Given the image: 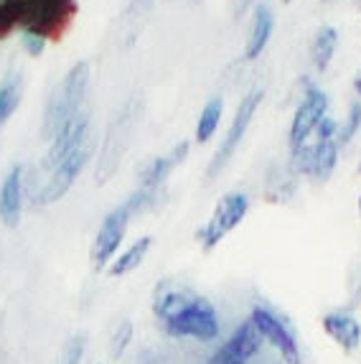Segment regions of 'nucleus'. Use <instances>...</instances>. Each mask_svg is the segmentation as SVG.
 <instances>
[{
    "label": "nucleus",
    "mask_w": 361,
    "mask_h": 364,
    "mask_svg": "<svg viewBox=\"0 0 361 364\" xmlns=\"http://www.w3.org/2000/svg\"><path fill=\"white\" fill-rule=\"evenodd\" d=\"M262 346V336L254 328L252 321H244L235 328V334L229 336L217 352L211 354L206 364H247Z\"/></svg>",
    "instance_id": "10"
},
{
    "label": "nucleus",
    "mask_w": 361,
    "mask_h": 364,
    "mask_svg": "<svg viewBox=\"0 0 361 364\" xmlns=\"http://www.w3.org/2000/svg\"><path fill=\"white\" fill-rule=\"evenodd\" d=\"M87 140H90V112L82 109V112L69 122L67 128L51 140V148H48L46 158H43V166H46V168H54L59 161H64L69 153L77 151V148L82 146V143H87Z\"/></svg>",
    "instance_id": "11"
},
{
    "label": "nucleus",
    "mask_w": 361,
    "mask_h": 364,
    "mask_svg": "<svg viewBox=\"0 0 361 364\" xmlns=\"http://www.w3.org/2000/svg\"><path fill=\"white\" fill-rule=\"evenodd\" d=\"M323 331L341 346L343 352L351 354L361 346V323L349 314H328L323 316Z\"/></svg>",
    "instance_id": "13"
},
{
    "label": "nucleus",
    "mask_w": 361,
    "mask_h": 364,
    "mask_svg": "<svg viewBox=\"0 0 361 364\" xmlns=\"http://www.w3.org/2000/svg\"><path fill=\"white\" fill-rule=\"evenodd\" d=\"M82 354H85V336H77V339L69 341L67 352H64L59 364H79L82 362Z\"/></svg>",
    "instance_id": "22"
},
{
    "label": "nucleus",
    "mask_w": 361,
    "mask_h": 364,
    "mask_svg": "<svg viewBox=\"0 0 361 364\" xmlns=\"http://www.w3.org/2000/svg\"><path fill=\"white\" fill-rule=\"evenodd\" d=\"M338 46V31L333 26H323L316 31L313 43H311V61L316 64L318 72H325L333 59V51Z\"/></svg>",
    "instance_id": "16"
},
{
    "label": "nucleus",
    "mask_w": 361,
    "mask_h": 364,
    "mask_svg": "<svg viewBox=\"0 0 361 364\" xmlns=\"http://www.w3.org/2000/svg\"><path fill=\"white\" fill-rule=\"evenodd\" d=\"M222 112H224L222 97H211L209 102H206V107L201 109V117H199V122H196V135H193V138L199 140V143H206L211 135L217 133Z\"/></svg>",
    "instance_id": "18"
},
{
    "label": "nucleus",
    "mask_w": 361,
    "mask_h": 364,
    "mask_svg": "<svg viewBox=\"0 0 361 364\" xmlns=\"http://www.w3.org/2000/svg\"><path fill=\"white\" fill-rule=\"evenodd\" d=\"M325 109H328V97H325V92L318 90V87H308L301 105H298V109H295L293 125H290V151L306 146L308 138H311V135L318 130L320 122H323Z\"/></svg>",
    "instance_id": "8"
},
{
    "label": "nucleus",
    "mask_w": 361,
    "mask_h": 364,
    "mask_svg": "<svg viewBox=\"0 0 361 364\" xmlns=\"http://www.w3.org/2000/svg\"><path fill=\"white\" fill-rule=\"evenodd\" d=\"M153 314L166 334L176 339L214 341L219 336V318L214 306L188 286L163 283L153 298Z\"/></svg>",
    "instance_id": "1"
},
{
    "label": "nucleus",
    "mask_w": 361,
    "mask_h": 364,
    "mask_svg": "<svg viewBox=\"0 0 361 364\" xmlns=\"http://www.w3.org/2000/svg\"><path fill=\"white\" fill-rule=\"evenodd\" d=\"M87 87H90V64L87 61H77L67 72V77L56 85V90L51 92V97H48L46 112H43V125H41L43 138L54 140L82 112Z\"/></svg>",
    "instance_id": "2"
},
{
    "label": "nucleus",
    "mask_w": 361,
    "mask_h": 364,
    "mask_svg": "<svg viewBox=\"0 0 361 364\" xmlns=\"http://www.w3.org/2000/svg\"><path fill=\"white\" fill-rule=\"evenodd\" d=\"M249 6H252V0H232V11H235L237 18H239L242 13L247 11Z\"/></svg>",
    "instance_id": "25"
},
{
    "label": "nucleus",
    "mask_w": 361,
    "mask_h": 364,
    "mask_svg": "<svg viewBox=\"0 0 361 364\" xmlns=\"http://www.w3.org/2000/svg\"><path fill=\"white\" fill-rule=\"evenodd\" d=\"M249 209V196L242 191H229L222 196V201L217 204L211 219L196 232V240L201 242L204 250H214L229 232L235 230L237 225H242V219L247 217Z\"/></svg>",
    "instance_id": "5"
},
{
    "label": "nucleus",
    "mask_w": 361,
    "mask_h": 364,
    "mask_svg": "<svg viewBox=\"0 0 361 364\" xmlns=\"http://www.w3.org/2000/svg\"><path fill=\"white\" fill-rule=\"evenodd\" d=\"M283 3H290V0H283Z\"/></svg>",
    "instance_id": "29"
},
{
    "label": "nucleus",
    "mask_w": 361,
    "mask_h": 364,
    "mask_svg": "<svg viewBox=\"0 0 361 364\" xmlns=\"http://www.w3.org/2000/svg\"><path fill=\"white\" fill-rule=\"evenodd\" d=\"M359 214H361V196H359Z\"/></svg>",
    "instance_id": "28"
},
{
    "label": "nucleus",
    "mask_w": 361,
    "mask_h": 364,
    "mask_svg": "<svg viewBox=\"0 0 361 364\" xmlns=\"http://www.w3.org/2000/svg\"><path fill=\"white\" fill-rule=\"evenodd\" d=\"M272 28H275V16H272V8L267 3H259L257 11H254L252 31H249L247 43H244V56L247 59H257L262 51H265L267 41L272 36Z\"/></svg>",
    "instance_id": "15"
},
{
    "label": "nucleus",
    "mask_w": 361,
    "mask_h": 364,
    "mask_svg": "<svg viewBox=\"0 0 361 364\" xmlns=\"http://www.w3.org/2000/svg\"><path fill=\"white\" fill-rule=\"evenodd\" d=\"M259 102H262V90H252L242 97L239 107H237L235 120H232V125H229L227 135H224V140H222V146L217 148V153H214V158H211L209 168H206V176L209 178H217L224 171V166L229 164V158L237 153L239 143L244 140V135H247L249 125H252V117H254V112H257Z\"/></svg>",
    "instance_id": "6"
},
{
    "label": "nucleus",
    "mask_w": 361,
    "mask_h": 364,
    "mask_svg": "<svg viewBox=\"0 0 361 364\" xmlns=\"http://www.w3.org/2000/svg\"><path fill=\"white\" fill-rule=\"evenodd\" d=\"M130 217H133V214H130L127 204L114 207L112 212L104 217V222L99 225V230H97V237L90 250V260H92V267H95V270H104L107 262L114 260V252L120 250L122 240H125Z\"/></svg>",
    "instance_id": "7"
},
{
    "label": "nucleus",
    "mask_w": 361,
    "mask_h": 364,
    "mask_svg": "<svg viewBox=\"0 0 361 364\" xmlns=\"http://www.w3.org/2000/svg\"><path fill=\"white\" fill-rule=\"evenodd\" d=\"M23 212V168L13 166L0 186V222L6 227H18Z\"/></svg>",
    "instance_id": "12"
},
{
    "label": "nucleus",
    "mask_w": 361,
    "mask_h": 364,
    "mask_svg": "<svg viewBox=\"0 0 361 364\" xmlns=\"http://www.w3.org/2000/svg\"><path fill=\"white\" fill-rule=\"evenodd\" d=\"M138 125H140V102L138 100H130L114 115V120L109 122L102 151H99V158H97V183H107L114 176V171L120 168L127 148L133 146Z\"/></svg>",
    "instance_id": "3"
},
{
    "label": "nucleus",
    "mask_w": 361,
    "mask_h": 364,
    "mask_svg": "<svg viewBox=\"0 0 361 364\" xmlns=\"http://www.w3.org/2000/svg\"><path fill=\"white\" fill-rule=\"evenodd\" d=\"M90 158H92V138L87 140V143H82L77 151L69 153L64 161H59L54 168H48L51 173H48L46 183L38 188V194L31 196V201H33L36 207H48V204L59 201L61 196L67 194L69 188L74 186V181L79 178V173L85 171L87 164H90Z\"/></svg>",
    "instance_id": "4"
},
{
    "label": "nucleus",
    "mask_w": 361,
    "mask_h": 364,
    "mask_svg": "<svg viewBox=\"0 0 361 364\" xmlns=\"http://www.w3.org/2000/svg\"><path fill=\"white\" fill-rule=\"evenodd\" d=\"M16 28L11 21V16H8V8H6V0H0V38H6L11 31Z\"/></svg>",
    "instance_id": "23"
},
{
    "label": "nucleus",
    "mask_w": 361,
    "mask_h": 364,
    "mask_svg": "<svg viewBox=\"0 0 361 364\" xmlns=\"http://www.w3.org/2000/svg\"><path fill=\"white\" fill-rule=\"evenodd\" d=\"M249 321L254 323V328L259 331V336H262V339L270 341L277 352L283 354V362L303 364L298 341H295L293 331H290L288 323H285L280 316H275L270 309H262V306H257V309L252 311V318H249Z\"/></svg>",
    "instance_id": "9"
},
{
    "label": "nucleus",
    "mask_w": 361,
    "mask_h": 364,
    "mask_svg": "<svg viewBox=\"0 0 361 364\" xmlns=\"http://www.w3.org/2000/svg\"><path fill=\"white\" fill-rule=\"evenodd\" d=\"M361 128V105L359 102H354L351 105V109H349V117L343 120V125L336 130V143H338V148L341 146H346L351 138L356 135V130Z\"/></svg>",
    "instance_id": "20"
},
{
    "label": "nucleus",
    "mask_w": 361,
    "mask_h": 364,
    "mask_svg": "<svg viewBox=\"0 0 361 364\" xmlns=\"http://www.w3.org/2000/svg\"><path fill=\"white\" fill-rule=\"evenodd\" d=\"M133 341V323L130 321H122L120 326L114 328L112 334V341H109V357L112 359H120L125 354L127 344Z\"/></svg>",
    "instance_id": "21"
},
{
    "label": "nucleus",
    "mask_w": 361,
    "mask_h": 364,
    "mask_svg": "<svg viewBox=\"0 0 361 364\" xmlns=\"http://www.w3.org/2000/svg\"><path fill=\"white\" fill-rule=\"evenodd\" d=\"M145 364H163L161 359H151V362H145Z\"/></svg>",
    "instance_id": "27"
},
{
    "label": "nucleus",
    "mask_w": 361,
    "mask_h": 364,
    "mask_svg": "<svg viewBox=\"0 0 361 364\" xmlns=\"http://www.w3.org/2000/svg\"><path fill=\"white\" fill-rule=\"evenodd\" d=\"M151 245H153L151 237H140L138 242L130 245V247H127L120 257H114V260L109 262V270H107V273L112 275V278H122V275L133 273L135 267H140V262L145 260V255H148Z\"/></svg>",
    "instance_id": "17"
},
{
    "label": "nucleus",
    "mask_w": 361,
    "mask_h": 364,
    "mask_svg": "<svg viewBox=\"0 0 361 364\" xmlns=\"http://www.w3.org/2000/svg\"><path fill=\"white\" fill-rule=\"evenodd\" d=\"M188 156V143H178L168 156H161L156 158L148 168L143 171V181H140V188H148V191H161L163 183L168 181V176L173 173V168L178 164H183Z\"/></svg>",
    "instance_id": "14"
},
{
    "label": "nucleus",
    "mask_w": 361,
    "mask_h": 364,
    "mask_svg": "<svg viewBox=\"0 0 361 364\" xmlns=\"http://www.w3.org/2000/svg\"><path fill=\"white\" fill-rule=\"evenodd\" d=\"M354 87H356V95L361 97V72H359V77L354 79Z\"/></svg>",
    "instance_id": "26"
},
{
    "label": "nucleus",
    "mask_w": 361,
    "mask_h": 364,
    "mask_svg": "<svg viewBox=\"0 0 361 364\" xmlns=\"http://www.w3.org/2000/svg\"><path fill=\"white\" fill-rule=\"evenodd\" d=\"M21 90H23L21 77H11L6 85L0 87V130H3V125L11 120V115L21 105Z\"/></svg>",
    "instance_id": "19"
},
{
    "label": "nucleus",
    "mask_w": 361,
    "mask_h": 364,
    "mask_svg": "<svg viewBox=\"0 0 361 364\" xmlns=\"http://www.w3.org/2000/svg\"><path fill=\"white\" fill-rule=\"evenodd\" d=\"M23 43H26V49H28L31 54L38 56V54H41L43 43H46V41H43V38H38V36H33V33H26V36H23Z\"/></svg>",
    "instance_id": "24"
}]
</instances>
